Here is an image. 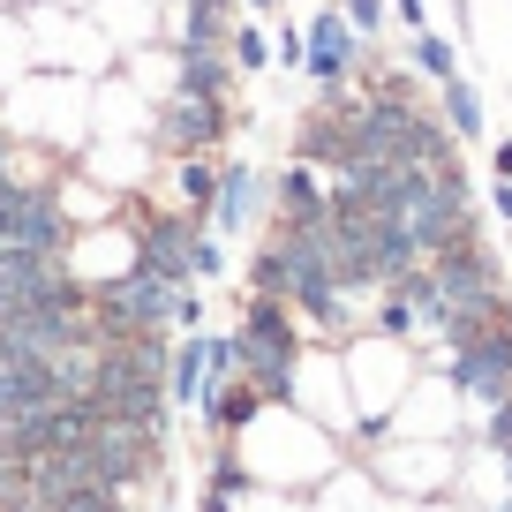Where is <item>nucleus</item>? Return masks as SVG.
Instances as JSON below:
<instances>
[{
	"label": "nucleus",
	"instance_id": "obj_1",
	"mask_svg": "<svg viewBox=\"0 0 512 512\" xmlns=\"http://www.w3.org/2000/svg\"><path fill=\"white\" fill-rule=\"evenodd\" d=\"M234 362L264 392V407H287L294 369H302V324H294V309L272 302V294H249L241 302V332H234Z\"/></svg>",
	"mask_w": 512,
	"mask_h": 512
},
{
	"label": "nucleus",
	"instance_id": "obj_2",
	"mask_svg": "<svg viewBox=\"0 0 512 512\" xmlns=\"http://www.w3.org/2000/svg\"><path fill=\"white\" fill-rule=\"evenodd\" d=\"M445 377L475 407H497L512 392V332L497 324V309H475L445 332Z\"/></svg>",
	"mask_w": 512,
	"mask_h": 512
},
{
	"label": "nucleus",
	"instance_id": "obj_3",
	"mask_svg": "<svg viewBox=\"0 0 512 512\" xmlns=\"http://www.w3.org/2000/svg\"><path fill=\"white\" fill-rule=\"evenodd\" d=\"M302 61H309V76H317L324 91H347V76L362 68V38L347 31V16H339V8H317V16H309Z\"/></svg>",
	"mask_w": 512,
	"mask_h": 512
},
{
	"label": "nucleus",
	"instance_id": "obj_4",
	"mask_svg": "<svg viewBox=\"0 0 512 512\" xmlns=\"http://www.w3.org/2000/svg\"><path fill=\"white\" fill-rule=\"evenodd\" d=\"M272 211V181L256 174L249 159H226L219 166V196H211V226L219 234H249V219Z\"/></svg>",
	"mask_w": 512,
	"mask_h": 512
},
{
	"label": "nucleus",
	"instance_id": "obj_5",
	"mask_svg": "<svg viewBox=\"0 0 512 512\" xmlns=\"http://www.w3.org/2000/svg\"><path fill=\"white\" fill-rule=\"evenodd\" d=\"M219 136H226V98H174L159 113V144L181 151V159H204Z\"/></svg>",
	"mask_w": 512,
	"mask_h": 512
},
{
	"label": "nucleus",
	"instance_id": "obj_6",
	"mask_svg": "<svg viewBox=\"0 0 512 512\" xmlns=\"http://www.w3.org/2000/svg\"><path fill=\"white\" fill-rule=\"evenodd\" d=\"M204 369H211V339L204 332L174 339V354H166V407H196L204 400Z\"/></svg>",
	"mask_w": 512,
	"mask_h": 512
},
{
	"label": "nucleus",
	"instance_id": "obj_7",
	"mask_svg": "<svg viewBox=\"0 0 512 512\" xmlns=\"http://www.w3.org/2000/svg\"><path fill=\"white\" fill-rule=\"evenodd\" d=\"M437 98H445V113H437V121H445L452 136H460V144H482V136H490V113H482V91H475L467 76L437 83Z\"/></svg>",
	"mask_w": 512,
	"mask_h": 512
},
{
	"label": "nucleus",
	"instance_id": "obj_8",
	"mask_svg": "<svg viewBox=\"0 0 512 512\" xmlns=\"http://www.w3.org/2000/svg\"><path fill=\"white\" fill-rule=\"evenodd\" d=\"M407 68H415V76H430V83H452V76H460V38H445V31H430V23H422L415 46H407Z\"/></svg>",
	"mask_w": 512,
	"mask_h": 512
},
{
	"label": "nucleus",
	"instance_id": "obj_9",
	"mask_svg": "<svg viewBox=\"0 0 512 512\" xmlns=\"http://www.w3.org/2000/svg\"><path fill=\"white\" fill-rule=\"evenodd\" d=\"M211 196H219V166H211V159H181L174 166V204L204 226L211 219Z\"/></svg>",
	"mask_w": 512,
	"mask_h": 512
},
{
	"label": "nucleus",
	"instance_id": "obj_10",
	"mask_svg": "<svg viewBox=\"0 0 512 512\" xmlns=\"http://www.w3.org/2000/svg\"><path fill=\"white\" fill-rule=\"evenodd\" d=\"M226 91H234L226 53H181V98H226Z\"/></svg>",
	"mask_w": 512,
	"mask_h": 512
},
{
	"label": "nucleus",
	"instance_id": "obj_11",
	"mask_svg": "<svg viewBox=\"0 0 512 512\" xmlns=\"http://www.w3.org/2000/svg\"><path fill=\"white\" fill-rule=\"evenodd\" d=\"M226 61H234L241 76H256V68H272V38L256 31V23H234V31H226Z\"/></svg>",
	"mask_w": 512,
	"mask_h": 512
},
{
	"label": "nucleus",
	"instance_id": "obj_12",
	"mask_svg": "<svg viewBox=\"0 0 512 512\" xmlns=\"http://www.w3.org/2000/svg\"><path fill=\"white\" fill-rule=\"evenodd\" d=\"M482 452H490V460H512V392L482 415Z\"/></svg>",
	"mask_w": 512,
	"mask_h": 512
},
{
	"label": "nucleus",
	"instance_id": "obj_13",
	"mask_svg": "<svg viewBox=\"0 0 512 512\" xmlns=\"http://www.w3.org/2000/svg\"><path fill=\"white\" fill-rule=\"evenodd\" d=\"M384 8H392V0H339V16H347V31L362 38V46H377V31H384Z\"/></svg>",
	"mask_w": 512,
	"mask_h": 512
},
{
	"label": "nucleus",
	"instance_id": "obj_14",
	"mask_svg": "<svg viewBox=\"0 0 512 512\" xmlns=\"http://www.w3.org/2000/svg\"><path fill=\"white\" fill-rule=\"evenodd\" d=\"M377 339H415V309H407L392 287H384V302H377Z\"/></svg>",
	"mask_w": 512,
	"mask_h": 512
},
{
	"label": "nucleus",
	"instance_id": "obj_15",
	"mask_svg": "<svg viewBox=\"0 0 512 512\" xmlns=\"http://www.w3.org/2000/svg\"><path fill=\"white\" fill-rule=\"evenodd\" d=\"M219 272H226L219 234H196V241H189V279H219Z\"/></svg>",
	"mask_w": 512,
	"mask_h": 512
},
{
	"label": "nucleus",
	"instance_id": "obj_16",
	"mask_svg": "<svg viewBox=\"0 0 512 512\" xmlns=\"http://www.w3.org/2000/svg\"><path fill=\"white\" fill-rule=\"evenodd\" d=\"M272 61H279V68H302V23H279V38H272Z\"/></svg>",
	"mask_w": 512,
	"mask_h": 512
},
{
	"label": "nucleus",
	"instance_id": "obj_17",
	"mask_svg": "<svg viewBox=\"0 0 512 512\" xmlns=\"http://www.w3.org/2000/svg\"><path fill=\"white\" fill-rule=\"evenodd\" d=\"M490 174L512 181V136H497V144H490Z\"/></svg>",
	"mask_w": 512,
	"mask_h": 512
},
{
	"label": "nucleus",
	"instance_id": "obj_18",
	"mask_svg": "<svg viewBox=\"0 0 512 512\" xmlns=\"http://www.w3.org/2000/svg\"><path fill=\"white\" fill-rule=\"evenodd\" d=\"M392 16H400L407 31H422V23H430V0H400V8H392Z\"/></svg>",
	"mask_w": 512,
	"mask_h": 512
},
{
	"label": "nucleus",
	"instance_id": "obj_19",
	"mask_svg": "<svg viewBox=\"0 0 512 512\" xmlns=\"http://www.w3.org/2000/svg\"><path fill=\"white\" fill-rule=\"evenodd\" d=\"M490 204H497V219L512 226V181H497V189H490Z\"/></svg>",
	"mask_w": 512,
	"mask_h": 512
},
{
	"label": "nucleus",
	"instance_id": "obj_20",
	"mask_svg": "<svg viewBox=\"0 0 512 512\" xmlns=\"http://www.w3.org/2000/svg\"><path fill=\"white\" fill-rule=\"evenodd\" d=\"M272 8H287V0H249V16H272Z\"/></svg>",
	"mask_w": 512,
	"mask_h": 512
},
{
	"label": "nucleus",
	"instance_id": "obj_21",
	"mask_svg": "<svg viewBox=\"0 0 512 512\" xmlns=\"http://www.w3.org/2000/svg\"><path fill=\"white\" fill-rule=\"evenodd\" d=\"M392 8H400V0H392Z\"/></svg>",
	"mask_w": 512,
	"mask_h": 512
}]
</instances>
